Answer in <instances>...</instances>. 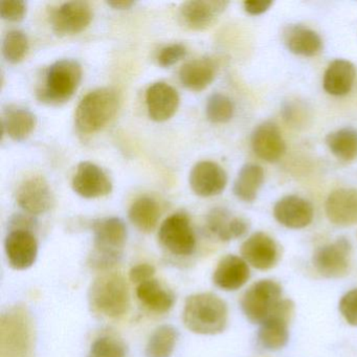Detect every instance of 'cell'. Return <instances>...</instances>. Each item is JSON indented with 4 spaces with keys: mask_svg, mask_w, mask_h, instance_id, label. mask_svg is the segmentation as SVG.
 Wrapping results in <instances>:
<instances>
[{
    "mask_svg": "<svg viewBox=\"0 0 357 357\" xmlns=\"http://www.w3.org/2000/svg\"><path fill=\"white\" fill-rule=\"evenodd\" d=\"M93 250L89 264L96 271H108L122 260L127 227L119 217L97 219L93 223Z\"/></svg>",
    "mask_w": 357,
    "mask_h": 357,
    "instance_id": "cell-1",
    "label": "cell"
},
{
    "mask_svg": "<svg viewBox=\"0 0 357 357\" xmlns=\"http://www.w3.org/2000/svg\"><path fill=\"white\" fill-rule=\"evenodd\" d=\"M227 319V305L215 294H192L185 300L183 321L185 327L193 333L216 335L225 331Z\"/></svg>",
    "mask_w": 357,
    "mask_h": 357,
    "instance_id": "cell-2",
    "label": "cell"
},
{
    "mask_svg": "<svg viewBox=\"0 0 357 357\" xmlns=\"http://www.w3.org/2000/svg\"><path fill=\"white\" fill-rule=\"evenodd\" d=\"M89 302L95 312L107 317H122L130 306L126 280L116 273L99 275L89 288Z\"/></svg>",
    "mask_w": 357,
    "mask_h": 357,
    "instance_id": "cell-3",
    "label": "cell"
},
{
    "mask_svg": "<svg viewBox=\"0 0 357 357\" xmlns=\"http://www.w3.org/2000/svg\"><path fill=\"white\" fill-rule=\"evenodd\" d=\"M120 98L114 89L103 87L83 98L76 110L77 128L83 133L101 130L116 116Z\"/></svg>",
    "mask_w": 357,
    "mask_h": 357,
    "instance_id": "cell-4",
    "label": "cell"
},
{
    "mask_svg": "<svg viewBox=\"0 0 357 357\" xmlns=\"http://www.w3.org/2000/svg\"><path fill=\"white\" fill-rule=\"evenodd\" d=\"M82 80V68L76 60L62 59L47 68L38 99L47 104L64 103L74 96Z\"/></svg>",
    "mask_w": 357,
    "mask_h": 357,
    "instance_id": "cell-5",
    "label": "cell"
},
{
    "mask_svg": "<svg viewBox=\"0 0 357 357\" xmlns=\"http://www.w3.org/2000/svg\"><path fill=\"white\" fill-rule=\"evenodd\" d=\"M282 287L273 280H260L252 284L242 296L241 309L248 321L261 325L283 302Z\"/></svg>",
    "mask_w": 357,
    "mask_h": 357,
    "instance_id": "cell-6",
    "label": "cell"
},
{
    "mask_svg": "<svg viewBox=\"0 0 357 357\" xmlns=\"http://www.w3.org/2000/svg\"><path fill=\"white\" fill-rule=\"evenodd\" d=\"M158 240L174 256H191L196 250L195 234L185 213H175L160 225Z\"/></svg>",
    "mask_w": 357,
    "mask_h": 357,
    "instance_id": "cell-7",
    "label": "cell"
},
{
    "mask_svg": "<svg viewBox=\"0 0 357 357\" xmlns=\"http://www.w3.org/2000/svg\"><path fill=\"white\" fill-rule=\"evenodd\" d=\"M352 245L347 238L340 237L332 243L315 250L312 264L315 271L328 279L344 277L350 268Z\"/></svg>",
    "mask_w": 357,
    "mask_h": 357,
    "instance_id": "cell-8",
    "label": "cell"
},
{
    "mask_svg": "<svg viewBox=\"0 0 357 357\" xmlns=\"http://www.w3.org/2000/svg\"><path fill=\"white\" fill-rule=\"evenodd\" d=\"M292 301L284 298L278 310L263 321L259 328V346L266 351H278L284 348L289 340V319L294 312Z\"/></svg>",
    "mask_w": 357,
    "mask_h": 357,
    "instance_id": "cell-9",
    "label": "cell"
},
{
    "mask_svg": "<svg viewBox=\"0 0 357 357\" xmlns=\"http://www.w3.org/2000/svg\"><path fill=\"white\" fill-rule=\"evenodd\" d=\"M93 20V10L85 1H70L58 7L51 16L52 28L60 36L83 32Z\"/></svg>",
    "mask_w": 357,
    "mask_h": 357,
    "instance_id": "cell-10",
    "label": "cell"
},
{
    "mask_svg": "<svg viewBox=\"0 0 357 357\" xmlns=\"http://www.w3.org/2000/svg\"><path fill=\"white\" fill-rule=\"evenodd\" d=\"M5 252L10 266L15 271H26L36 262L38 242L33 231H9L5 240Z\"/></svg>",
    "mask_w": 357,
    "mask_h": 357,
    "instance_id": "cell-11",
    "label": "cell"
},
{
    "mask_svg": "<svg viewBox=\"0 0 357 357\" xmlns=\"http://www.w3.org/2000/svg\"><path fill=\"white\" fill-rule=\"evenodd\" d=\"M16 202L26 214L36 216L51 210L54 204L53 192L43 177L32 176L18 188Z\"/></svg>",
    "mask_w": 357,
    "mask_h": 357,
    "instance_id": "cell-12",
    "label": "cell"
},
{
    "mask_svg": "<svg viewBox=\"0 0 357 357\" xmlns=\"http://www.w3.org/2000/svg\"><path fill=\"white\" fill-rule=\"evenodd\" d=\"M240 252L248 265L259 271L273 268L280 258L277 242L262 231L250 236L242 244Z\"/></svg>",
    "mask_w": 357,
    "mask_h": 357,
    "instance_id": "cell-13",
    "label": "cell"
},
{
    "mask_svg": "<svg viewBox=\"0 0 357 357\" xmlns=\"http://www.w3.org/2000/svg\"><path fill=\"white\" fill-rule=\"evenodd\" d=\"M72 187L78 195L87 199L103 197L112 191V183L107 174L91 162L79 164L73 177Z\"/></svg>",
    "mask_w": 357,
    "mask_h": 357,
    "instance_id": "cell-14",
    "label": "cell"
},
{
    "mask_svg": "<svg viewBox=\"0 0 357 357\" xmlns=\"http://www.w3.org/2000/svg\"><path fill=\"white\" fill-rule=\"evenodd\" d=\"M189 183L196 195L212 197L222 193L227 187V175L216 162L204 160L192 168Z\"/></svg>",
    "mask_w": 357,
    "mask_h": 357,
    "instance_id": "cell-15",
    "label": "cell"
},
{
    "mask_svg": "<svg viewBox=\"0 0 357 357\" xmlns=\"http://www.w3.org/2000/svg\"><path fill=\"white\" fill-rule=\"evenodd\" d=\"M252 151L261 160L277 162L285 155L286 144L277 124L271 121L261 123L250 137Z\"/></svg>",
    "mask_w": 357,
    "mask_h": 357,
    "instance_id": "cell-16",
    "label": "cell"
},
{
    "mask_svg": "<svg viewBox=\"0 0 357 357\" xmlns=\"http://www.w3.org/2000/svg\"><path fill=\"white\" fill-rule=\"evenodd\" d=\"M273 216L280 225L288 229H300L308 227L313 220L312 204L296 195H288L278 200L273 208Z\"/></svg>",
    "mask_w": 357,
    "mask_h": 357,
    "instance_id": "cell-17",
    "label": "cell"
},
{
    "mask_svg": "<svg viewBox=\"0 0 357 357\" xmlns=\"http://www.w3.org/2000/svg\"><path fill=\"white\" fill-rule=\"evenodd\" d=\"M229 3L221 0H196L183 3L179 12L183 24L200 31L212 26L225 11Z\"/></svg>",
    "mask_w": 357,
    "mask_h": 357,
    "instance_id": "cell-18",
    "label": "cell"
},
{
    "mask_svg": "<svg viewBox=\"0 0 357 357\" xmlns=\"http://www.w3.org/2000/svg\"><path fill=\"white\" fill-rule=\"evenodd\" d=\"M206 225L211 235L225 242L244 237L250 229V223L246 219L235 216L225 208L211 210L206 216Z\"/></svg>",
    "mask_w": 357,
    "mask_h": 357,
    "instance_id": "cell-19",
    "label": "cell"
},
{
    "mask_svg": "<svg viewBox=\"0 0 357 357\" xmlns=\"http://www.w3.org/2000/svg\"><path fill=\"white\" fill-rule=\"evenodd\" d=\"M326 215L337 227H351L357 223V189L342 188L328 196Z\"/></svg>",
    "mask_w": 357,
    "mask_h": 357,
    "instance_id": "cell-20",
    "label": "cell"
},
{
    "mask_svg": "<svg viewBox=\"0 0 357 357\" xmlns=\"http://www.w3.org/2000/svg\"><path fill=\"white\" fill-rule=\"evenodd\" d=\"M148 114L155 122L170 120L179 106V96L170 85L164 82L152 84L146 93Z\"/></svg>",
    "mask_w": 357,
    "mask_h": 357,
    "instance_id": "cell-21",
    "label": "cell"
},
{
    "mask_svg": "<svg viewBox=\"0 0 357 357\" xmlns=\"http://www.w3.org/2000/svg\"><path fill=\"white\" fill-rule=\"evenodd\" d=\"M250 277V266L245 260L242 257L227 255L215 268L213 282L220 289L234 291L243 287Z\"/></svg>",
    "mask_w": 357,
    "mask_h": 357,
    "instance_id": "cell-22",
    "label": "cell"
},
{
    "mask_svg": "<svg viewBox=\"0 0 357 357\" xmlns=\"http://www.w3.org/2000/svg\"><path fill=\"white\" fill-rule=\"evenodd\" d=\"M288 51L303 57L317 56L323 49V41L317 33L301 24H290L283 32Z\"/></svg>",
    "mask_w": 357,
    "mask_h": 357,
    "instance_id": "cell-23",
    "label": "cell"
},
{
    "mask_svg": "<svg viewBox=\"0 0 357 357\" xmlns=\"http://www.w3.org/2000/svg\"><path fill=\"white\" fill-rule=\"evenodd\" d=\"M216 73L214 60L208 57L198 58L183 64L179 70V80L185 89L202 91L214 81Z\"/></svg>",
    "mask_w": 357,
    "mask_h": 357,
    "instance_id": "cell-24",
    "label": "cell"
},
{
    "mask_svg": "<svg viewBox=\"0 0 357 357\" xmlns=\"http://www.w3.org/2000/svg\"><path fill=\"white\" fill-rule=\"evenodd\" d=\"M355 76L354 64L344 59L334 60L324 75V89L335 97L346 96L352 89Z\"/></svg>",
    "mask_w": 357,
    "mask_h": 357,
    "instance_id": "cell-25",
    "label": "cell"
},
{
    "mask_svg": "<svg viewBox=\"0 0 357 357\" xmlns=\"http://www.w3.org/2000/svg\"><path fill=\"white\" fill-rule=\"evenodd\" d=\"M137 296L139 302L152 312H169L174 306V294L156 279L139 284L137 288Z\"/></svg>",
    "mask_w": 357,
    "mask_h": 357,
    "instance_id": "cell-26",
    "label": "cell"
},
{
    "mask_svg": "<svg viewBox=\"0 0 357 357\" xmlns=\"http://www.w3.org/2000/svg\"><path fill=\"white\" fill-rule=\"evenodd\" d=\"M36 126V116L30 110L22 107H9L1 119L3 133L15 142H22L30 137Z\"/></svg>",
    "mask_w": 357,
    "mask_h": 357,
    "instance_id": "cell-27",
    "label": "cell"
},
{
    "mask_svg": "<svg viewBox=\"0 0 357 357\" xmlns=\"http://www.w3.org/2000/svg\"><path fill=\"white\" fill-rule=\"evenodd\" d=\"M264 181V172L259 165L245 164L234 183V194L242 202H252Z\"/></svg>",
    "mask_w": 357,
    "mask_h": 357,
    "instance_id": "cell-28",
    "label": "cell"
},
{
    "mask_svg": "<svg viewBox=\"0 0 357 357\" xmlns=\"http://www.w3.org/2000/svg\"><path fill=\"white\" fill-rule=\"evenodd\" d=\"M160 208L151 197H141L135 200L129 208L131 223L143 233H151L158 227Z\"/></svg>",
    "mask_w": 357,
    "mask_h": 357,
    "instance_id": "cell-29",
    "label": "cell"
},
{
    "mask_svg": "<svg viewBox=\"0 0 357 357\" xmlns=\"http://www.w3.org/2000/svg\"><path fill=\"white\" fill-rule=\"evenodd\" d=\"M326 144L334 156L342 162L357 158V131L353 128L338 129L326 137Z\"/></svg>",
    "mask_w": 357,
    "mask_h": 357,
    "instance_id": "cell-30",
    "label": "cell"
},
{
    "mask_svg": "<svg viewBox=\"0 0 357 357\" xmlns=\"http://www.w3.org/2000/svg\"><path fill=\"white\" fill-rule=\"evenodd\" d=\"M178 332L171 325L156 328L146 344V357H171L176 346Z\"/></svg>",
    "mask_w": 357,
    "mask_h": 357,
    "instance_id": "cell-31",
    "label": "cell"
},
{
    "mask_svg": "<svg viewBox=\"0 0 357 357\" xmlns=\"http://www.w3.org/2000/svg\"><path fill=\"white\" fill-rule=\"evenodd\" d=\"M29 51V40L22 31H10L3 41V55L12 64L20 63Z\"/></svg>",
    "mask_w": 357,
    "mask_h": 357,
    "instance_id": "cell-32",
    "label": "cell"
},
{
    "mask_svg": "<svg viewBox=\"0 0 357 357\" xmlns=\"http://www.w3.org/2000/svg\"><path fill=\"white\" fill-rule=\"evenodd\" d=\"M235 107L233 102L222 93H214L206 102V118L215 124H225L233 118Z\"/></svg>",
    "mask_w": 357,
    "mask_h": 357,
    "instance_id": "cell-33",
    "label": "cell"
},
{
    "mask_svg": "<svg viewBox=\"0 0 357 357\" xmlns=\"http://www.w3.org/2000/svg\"><path fill=\"white\" fill-rule=\"evenodd\" d=\"M87 357H126V347L118 338L101 336L93 342Z\"/></svg>",
    "mask_w": 357,
    "mask_h": 357,
    "instance_id": "cell-34",
    "label": "cell"
},
{
    "mask_svg": "<svg viewBox=\"0 0 357 357\" xmlns=\"http://www.w3.org/2000/svg\"><path fill=\"white\" fill-rule=\"evenodd\" d=\"M26 14V3L24 0L0 1V16L8 22H20Z\"/></svg>",
    "mask_w": 357,
    "mask_h": 357,
    "instance_id": "cell-35",
    "label": "cell"
},
{
    "mask_svg": "<svg viewBox=\"0 0 357 357\" xmlns=\"http://www.w3.org/2000/svg\"><path fill=\"white\" fill-rule=\"evenodd\" d=\"M338 309L349 325L357 327V288L342 296Z\"/></svg>",
    "mask_w": 357,
    "mask_h": 357,
    "instance_id": "cell-36",
    "label": "cell"
},
{
    "mask_svg": "<svg viewBox=\"0 0 357 357\" xmlns=\"http://www.w3.org/2000/svg\"><path fill=\"white\" fill-rule=\"evenodd\" d=\"M187 55V50L181 45H171L164 47L158 57V64L162 68H170Z\"/></svg>",
    "mask_w": 357,
    "mask_h": 357,
    "instance_id": "cell-37",
    "label": "cell"
},
{
    "mask_svg": "<svg viewBox=\"0 0 357 357\" xmlns=\"http://www.w3.org/2000/svg\"><path fill=\"white\" fill-rule=\"evenodd\" d=\"M37 229V220L33 215L15 214L9 220V231L22 229L35 233Z\"/></svg>",
    "mask_w": 357,
    "mask_h": 357,
    "instance_id": "cell-38",
    "label": "cell"
},
{
    "mask_svg": "<svg viewBox=\"0 0 357 357\" xmlns=\"http://www.w3.org/2000/svg\"><path fill=\"white\" fill-rule=\"evenodd\" d=\"M154 275H155V267L152 264L143 263V264L137 265V266L131 268V271H129V279L133 283H137L139 285V284L144 283V282L154 279Z\"/></svg>",
    "mask_w": 357,
    "mask_h": 357,
    "instance_id": "cell-39",
    "label": "cell"
},
{
    "mask_svg": "<svg viewBox=\"0 0 357 357\" xmlns=\"http://www.w3.org/2000/svg\"><path fill=\"white\" fill-rule=\"evenodd\" d=\"M273 6L271 0H250L243 3L244 10L250 15H261L268 11L269 8Z\"/></svg>",
    "mask_w": 357,
    "mask_h": 357,
    "instance_id": "cell-40",
    "label": "cell"
},
{
    "mask_svg": "<svg viewBox=\"0 0 357 357\" xmlns=\"http://www.w3.org/2000/svg\"><path fill=\"white\" fill-rule=\"evenodd\" d=\"M135 3V1H131V0H112V1H108L107 5L116 10H128Z\"/></svg>",
    "mask_w": 357,
    "mask_h": 357,
    "instance_id": "cell-41",
    "label": "cell"
}]
</instances>
